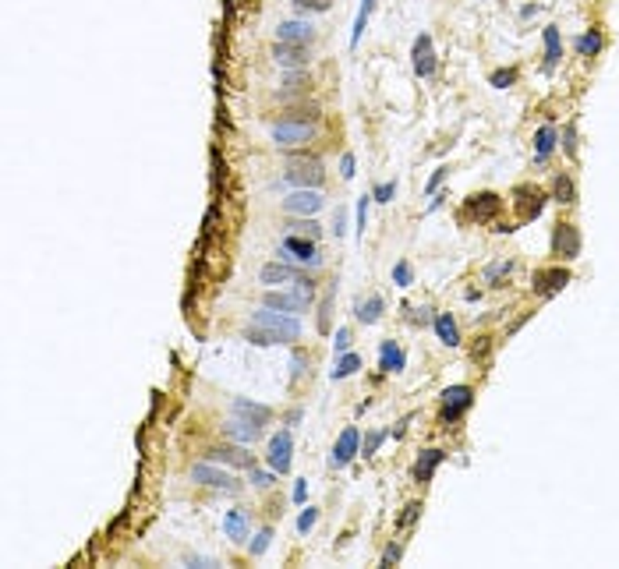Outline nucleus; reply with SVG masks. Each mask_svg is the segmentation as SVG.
<instances>
[{
	"instance_id": "de8ad7c7",
	"label": "nucleus",
	"mask_w": 619,
	"mask_h": 569,
	"mask_svg": "<svg viewBox=\"0 0 619 569\" xmlns=\"http://www.w3.org/2000/svg\"><path fill=\"white\" fill-rule=\"evenodd\" d=\"M333 350H337V357L351 350V329H347V326H340V329H337V336H333Z\"/></svg>"
},
{
	"instance_id": "7c9ffc66",
	"label": "nucleus",
	"mask_w": 619,
	"mask_h": 569,
	"mask_svg": "<svg viewBox=\"0 0 619 569\" xmlns=\"http://www.w3.org/2000/svg\"><path fill=\"white\" fill-rule=\"evenodd\" d=\"M372 11H375V0H361V8H358V18H354V29H351V50L361 43V36H365V29H368V18H372Z\"/></svg>"
},
{
	"instance_id": "aec40b11",
	"label": "nucleus",
	"mask_w": 619,
	"mask_h": 569,
	"mask_svg": "<svg viewBox=\"0 0 619 569\" xmlns=\"http://www.w3.org/2000/svg\"><path fill=\"white\" fill-rule=\"evenodd\" d=\"M315 39V25L312 22H280L276 29V43H304V47H312Z\"/></svg>"
},
{
	"instance_id": "2f4dec72",
	"label": "nucleus",
	"mask_w": 619,
	"mask_h": 569,
	"mask_svg": "<svg viewBox=\"0 0 619 569\" xmlns=\"http://www.w3.org/2000/svg\"><path fill=\"white\" fill-rule=\"evenodd\" d=\"M287 230H290V233H301V237H312V240H319V237H323V226L315 223V216H297V219H287Z\"/></svg>"
},
{
	"instance_id": "a19ab883",
	"label": "nucleus",
	"mask_w": 619,
	"mask_h": 569,
	"mask_svg": "<svg viewBox=\"0 0 619 569\" xmlns=\"http://www.w3.org/2000/svg\"><path fill=\"white\" fill-rule=\"evenodd\" d=\"M393 283H397V287H411V283H414V272H411V262H407V258H400V262L393 265Z\"/></svg>"
},
{
	"instance_id": "2eb2a0df",
	"label": "nucleus",
	"mask_w": 619,
	"mask_h": 569,
	"mask_svg": "<svg viewBox=\"0 0 619 569\" xmlns=\"http://www.w3.org/2000/svg\"><path fill=\"white\" fill-rule=\"evenodd\" d=\"M290 460H294V439L290 432H280L269 439V453H265V463L276 470V474H290Z\"/></svg>"
},
{
	"instance_id": "412c9836",
	"label": "nucleus",
	"mask_w": 619,
	"mask_h": 569,
	"mask_svg": "<svg viewBox=\"0 0 619 569\" xmlns=\"http://www.w3.org/2000/svg\"><path fill=\"white\" fill-rule=\"evenodd\" d=\"M555 145H559V131H555V124H541V128L534 131V163L545 166L548 156L555 152Z\"/></svg>"
},
{
	"instance_id": "4d7b16f0",
	"label": "nucleus",
	"mask_w": 619,
	"mask_h": 569,
	"mask_svg": "<svg viewBox=\"0 0 619 569\" xmlns=\"http://www.w3.org/2000/svg\"><path fill=\"white\" fill-rule=\"evenodd\" d=\"M184 565H202V569H212L216 562H212V558H202V555H188V558H184Z\"/></svg>"
},
{
	"instance_id": "473e14b6",
	"label": "nucleus",
	"mask_w": 619,
	"mask_h": 569,
	"mask_svg": "<svg viewBox=\"0 0 619 569\" xmlns=\"http://www.w3.org/2000/svg\"><path fill=\"white\" fill-rule=\"evenodd\" d=\"M358 368H361V357L347 350V354H340V357H337V365H333L330 379H333V382H340V379H351V375H354Z\"/></svg>"
},
{
	"instance_id": "3c124183",
	"label": "nucleus",
	"mask_w": 619,
	"mask_h": 569,
	"mask_svg": "<svg viewBox=\"0 0 619 569\" xmlns=\"http://www.w3.org/2000/svg\"><path fill=\"white\" fill-rule=\"evenodd\" d=\"M488 350H492V336H478L471 357H474V361H488Z\"/></svg>"
},
{
	"instance_id": "58836bf2",
	"label": "nucleus",
	"mask_w": 619,
	"mask_h": 569,
	"mask_svg": "<svg viewBox=\"0 0 619 569\" xmlns=\"http://www.w3.org/2000/svg\"><path fill=\"white\" fill-rule=\"evenodd\" d=\"M269 544H272V527H262L255 534V541H251V558H262L269 551Z\"/></svg>"
},
{
	"instance_id": "9d476101",
	"label": "nucleus",
	"mask_w": 619,
	"mask_h": 569,
	"mask_svg": "<svg viewBox=\"0 0 619 569\" xmlns=\"http://www.w3.org/2000/svg\"><path fill=\"white\" fill-rule=\"evenodd\" d=\"M580 247H584L580 230L573 223H555V230H552V255L559 262H573V258H580Z\"/></svg>"
},
{
	"instance_id": "39448f33",
	"label": "nucleus",
	"mask_w": 619,
	"mask_h": 569,
	"mask_svg": "<svg viewBox=\"0 0 619 569\" xmlns=\"http://www.w3.org/2000/svg\"><path fill=\"white\" fill-rule=\"evenodd\" d=\"M510 202H513V209H517V223H531V219H538V216L545 212L548 195H545L541 188H534V184H517Z\"/></svg>"
},
{
	"instance_id": "f257e3e1",
	"label": "nucleus",
	"mask_w": 619,
	"mask_h": 569,
	"mask_svg": "<svg viewBox=\"0 0 619 569\" xmlns=\"http://www.w3.org/2000/svg\"><path fill=\"white\" fill-rule=\"evenodd\" d=\"M244 340H248L251 347L294 343V340H301V319L262 305V312H251V326L244 329Z\"/></svg>"
},
{
	"instance_id": "cd10ccee",
	"label": "nucleus",
	"mask_w": 619,
	"mask_h": 569,
	"mask_svg": "<svg viewBox=\"0 0 619 569\" xmlns=\"http://www.w3.org/2000/svg\"><path fill=\"white\" fill-rule=\"evenodd\" d=\"M223 432L230 435V439H237V442H244V446H251L255 439H258V424H248V421H241V417H230L227 424H223Z\"/></svg>"
},
{
	"instance_id": "f3484780",
	"label": "nucleus",
	"mask_w": 619,
	"mask_h": 569,
	"mask_svg": "<svg viewBox=\"0 0 619 569\" xmlns=\"http://www.w3.org/2000/svg\"><path fill=\"white\" fill-rule=\"evenodd\" d=\"M205 460L227 463V467H241V470H251V467H255V456H251L248 449H241V446H216V449L205 453Z\"/></svg>"
},
{
	"instance_id": "603ef678",
	"label": "nucleus",
	"mask_w": 619,
	"mask_h": 569,
	"mask_svg": "<svg viewBox=\"0 0 619 569\" xmlns=\"http://www.w3.org/2000/svg\"><path fill=\"white\" fill-rule=\"evenodd\" d=\"M304 368H308V357H304V354L297 350V354L290 357V382H297V379L304 375Z\"/></svg>"
},
{
	"instance_id": "f8f14e48",
	"label": "nucleus",
	"mask_w": 619,
	"mask_h": 569,
	"mask_svg": "<svg viewBox=\"0 0 619 569\" xmlns=\"http://www.w3.org/2000/svg\"><path fill=\"white\" fill-rule=\"evenodd\" d=\"M354 456H361V435H358V428L351 424V428L340 432V439H337V446H333V453H330V467H333V470H344V467H351Z\"/></svg>"
},
{
	"instance_id": "1a4fd4ad",
	"label": "nucleus",
	"mask_w": 619,
	"mask_h": 569,
	"mask_svg": "<svg viewBox=\"0 0 619 569\" xmlns=\"http://www.w3.org/2000/svg\"><path fill=\"white\" fill-rule=\"evenodd\" d=\"M499 212H503V195H495V191H478L464 202V219L492 223Z\"/></svg>"
},
{
	"instance_id": "bb28decb",
	"label": "nucleus",
	"mask_w": 619,
	"mask_h": 569,
	"mask_svg": "<svg viewBox=\"0 0 619 569\" xmlns=\"http://www.w3.org/2000/svg\"><path fill=\"white\" fill-rule=\"evenodd\" d=\"M223 534H227L234 544H244V537H248V516H244L241 509H230V513L223 516Z\"/></svg>"
},
{
	"instance_id": "6e6d98bb",
	"label": "nucleus",
	"mask_w": 619,
	"mask_h": 569,
	"mask_svg": "<svg viewBox=\"0 0 619 569\" xmlns=\"http://www.w3.org/2000/svg\"><path fill=\"white\" fill-rule=\"evenodd\" d=\"M330 308H333V301L326 298L323 308H319V333H330Z\"/></svg>"
},
{
	"instance_id": "ddd939ff",
	"label": "nucleus",
	"mask_w": 619,
	"mask_h": 569,
	"mask_svg": "<svg viewBox=\"0 0 619 569\" xmlns=\"http://www.w3.org/2000/svg\"><path fill=\"white\" fill-rule=\"evenodd\" d=\"M191 481L195 484H205V488H223V491H241V484L227 474V470H220V467H212V460H202V463H195L191 467Z\"/></svg>"
},
{
	"instance_id": "052dcab7",
	"label": "nucleus",
	"mask_w": 619,
	"mask_h": 569,
	"mask_svg": "<svg viewBox=\"0 0 619 569\" xmlns=\"http://www.w3.org/2000/svg\"><path fill=\"white\" fill-rule=\"evenodd\" d=\"M333 230H337V237H344V233H347V212H337V223H333Z\"/></svg>"
},
{
	"instance_id": "c85d7f7f",
	"label": "nucleus",
	"mask_w": 619,
	"mask_h": 569,
	"mask_svg": "<svg viewBox=\"0 0 619 569\" xmlns=\"http://www.w3.org/2000/svg\"><path fill=\"white\" fill-rule=\"evenodd\" d=\"M552 198H555L559 205H573V202H577V184H573L570 173H555V181H552Z\"/></svg>"
},
{
	"instance_id": "a878e982",
	"label": "nucleus",
	"mask_w": 619,
	"mask_h": 569,
	"mask_svg": "<svg viewBox=\"0 0 619 569\" xmlns=\"http://www.w3.org/2000/svg\"><path fill=\"white\" fill-rule=\"evenodd\" d=\"M432 329H435L439 343H446V347H460V329H457V322H453L450 312H439L435 322H432Z\"/></svg>"
},
{
	"instance_id": "20e7f679",
	"label": "nucleus",
	"mask_w": 619,
	"mask_h": 569,
	"mask_svg": "<svg viewBox=\"0 0 619 569\" xmlns=\"http://www.w3.org/2000/svg\"><path fill=\"white\" fill-rule=\"evenodd\" d=\"M474 407V389L471 386H450V389H443V403H439V424L443 428H450V424H457L467 410Z\"/></svg>"
},
{
	"instance_id": "0eeeda50",
	"label": "nucleus",
	"mask_w": 619,
	"mask_h": 569,
	"mask_svg": "<svg viewBox=\"0 0 619 569\" xmlns=\"http://www.w3.org/2000/svg\"><path fill=\"white\" fill-rule=\"evenodd\" d=\"M272 142L280 145V149H294V145H308L315 138V124L312 121H280V124H272Z\"/></svg>"
},
{
	"instance_id": "f704fd0d",
	"label": "nucleus",
	"mask_w": 619,
	"mask_h": 569,
	"mask_svg": "<svg viewBox=\"0 0 619 569\" xmlns=\"http://www.w3.org/2000/svg\"><path fill=\"white\" fill-rule=\"evenodd\" d=\"M421 513H425V506L421 502H407L404 506V513H400V520H397V530L404 534V530H411L418 520H421Z\"/></svg>"
},
{
	"instance_id": "6ab92c4d",
	"label": "nucleus",
	"mask_w": 619,
	"mask_h": 569,
	"mask_svg": "<svg viewBox=\"0 0 619 569\" xmlns=\"http://www.w3.org/2000/svg\"><path fill=\"white\" fill-rule=\"evenodd\" d=\"M272 57H276L280 68H308V61H312V54H308L304 43H276Z\"/></svg>"
},
{
	"instance_id": "c03bdc74",
	"label": "nucleus",
	"mask_w": 619,
	"mask_h": 569,
	"mask_svg": "<svg viewBox=\"0 0 619 569\" xmlns=\"http://www.w3.org/2000/svg\"><path fill=\"white\" fill-rule=\"evenodd\" d=\"M294 8H297L301 15H308V11H319V15H323V11L333 8V0H294Z\"/></svg>"
},
{
	"instance_id": "864d4df0",
	"label": "nucleus",
	"mask_w": 619,
	"mask_h": 569,
	"mask_svg": "<svg viewBox=\"0 0 619 569\" xmlns=\"http://www.w3.org/2000/svg\"><path fill=\"white\" fill-rule=\"evenodd\" d=\"M304 89H308V78H304L301 71L287 75V92H304Z\"/></svg>"
},
{
	"instance_id": "f03ea898",
	"label": "nucleus",
	"mask_w": 619,
	"mask_h": 569,
	"mask_svg": "<svg viewBox=\"0 0 619 569\" xmlns=\"http://www.w3.org/2000/svg\"><path fill=\"white\" fill-rule=\"evenodd\" d=\"M312 301H315V283L312 279H297L294 287H269L265 290V298H262V305L265 308H276V312H287V315H304L308 308H312Z\"/></svg>"
},
{
	"instance_id": "a18cd8bd",
	"label": "nucleus",
	"mask_w": 619,
	"mask_h": 569,
	"mask_svg": "<svg viewBox=\"0 0 619 569\" xmlns=\"http://www.w3.org/2000/svg\"><path fill=\"white\" fill-rule=\"evenodd\" d=\"M276 477H280V474H276L272 467H269V470L251 467V484H255V488H272V481H276Z\"/></svg>"
},
{
	"instance_id": "5fc2aeb1",
	"label": "nucleus",
	"mask_w": 619,
	"mask_h": 569,
	"mask_svg": "<svg viewBox=\"0 0 619 569\" xmlns=\"http://www.w3.org/2000/svg\"><path fill=\"white\" fill-rule=\"evenodd\" d=\"M354 166H358V159H354V152H344V159H340V173H344V181H351V177L358 173Z\"/></svg>"
},
{
	"instance_id": "13d9d810",
	"label": "nucleus",
	"mask_w": 619,
	"mask_h": 569,
	"mask_svg": "<svg viewBox=\"0 0 619 569\" xmlns=\"http://www.w3.org/2000/svg\"><path fill=\"white\" fill-rule=\"evenodd\" d=\"M411 421H414V414H407V417H404V421H400V424H397L390 435H393V439H404V435H407V424H411Z\"/></svg>"
},
{
	"instance_id": "8fccbe9b",
	"label": "nucleus",
	"mask_w": 619,
	"mask_h": 569,
	"mask_svg": "<svg viewBox=\"0 0 619 569\" xmlns=\"http://www.w3.org/2000/svg\"><path fill=\"white\" fill-rule=\"evenodd\" d=\"M446 177H450V166H435V173L428 177V184H425V191H428V195H435V191L443 188V181H446Z\"/></svg>"
},
{
	"instance_id": "4468645a",
	"label": "nucleus",
	"mask_w": 619,
	"mask_h": 569,
	"mask_svg": "<svg viewBox=\"0 0 619 569\" xmlns=\"http://www.w3.org/2000/svg\"><path fill=\"white\" fill-rule=\"evenodd\" d=\"M297 279H304V272L297 269V265H290V262H269V265H262V272H258V283L269 290V287H294Z\"/></svg>"
},
{
	"instance_id": "680f3d73",
	"label": "nucleus",
	"mask_w": 619,
	"mask_h": 569,
	"mask_svg": "<svg viewBox=\"0 0 619 569\" xmlns=\"http://www.w3.org/2000/svg\"><path fill=\"white\" fill-rule=\"evenodd\" d=\"M538 11H541L538 4H524V8H520V18H534Z\"/></svg>"
},
{
	"instance_id": "393cba45",
	"label": "nucleus",
	"mask_w": 619,
	"mask_h": 569,
	"mask_svg": "<svg viewBox=\"0 0 619 569\" xmlns=\"http://www.w3.org/2000/svg\"><path fill=\"white\" fill-rule=\"evenodd\" d=\"M559 61H563V39H559V25H545V71L552 75Z\"/></svg>"
},
{
	"instance_id": "423d86ee",
	"label": "nucleus",
	"mask_w": 619,
	"mask_h": 569,
	"mask_svg": "<svg viewBox=\"0 0 619 569\" xmlns=\"http://www.w3.org/2000/svg\"><path fill=\"white\" fill-rule=\"evenodd\" d=\"M566 287H570V269H563V265L534 269V276H531V290H534L541 301H548V298L563 294Z\"/></svg>"
},
{
	"instance_id": "dca6fc26",
	"label": "nucleus",
	"mask_w": 619,
	"mask_h": 569,
	"mask_svg": "<svg viewBox=\"0 0 619 569\" xmlns=\"http://www.w3.org/2000/svg\"><path fill=\"white\" fill-rule=\"evenodd\" d=\"M411 64H414V75L418 78H432L435 75V50H432V36L421 32L411 47Z\"/></svg>"
},
{
	"instance_id": "5701e85b",
	"label": "nucleus",
	"mask_w": 619,
	"mask_h": 569,
	"mask_svg": "<svg viewBox=\"0 0 619 569\" xmlns=\"http://www.w3.org/2000/svg\"><path fill=\"white\" fill-rule=\"evenodd\" d=\"M407 368V354L393 343V340H383L379 343V372L383 375H393V372H404Z\"/></svg>"
},
{
	"instance_id": "c756f323",
	"label": "nucleus",
	"mask_w": 619,
	"mask_h": 569,
	"mask_svg": "<svg viewBox=\"0 0 619 569\" xmlns=\"http://www.w3.org/2000/svg\"><path fill=\"white\" fill-rule=\"evenodd\" d=\"M577 54L580 57H598L601 54V47H605V36L598 32V29H591V32H584V36H577Z\"/></svg>"
},
{
	"instance_id": "7ed1b4c3",
	"label": "nucleus",
	"mask_w": 619,
	"mask_h": 569,
	"mask_svg": "<svg viewBox=\"0 0 619 569\" xmlns=\"http://www.w3.org/2000/svg\"><path fill=\"white\" fill-rule=\"evenodd\" d=\"M283 181L294 184V188H323L326 181V170H323V159L315 156H294L283 170Z\"/></svg>"
},
{
	"instance_id": "ea45409f",
	"label": "nucleus",
	"mask_w": 619,
	"mask_h": 569,
	"mask_svg": "<svg viewBox=\"0 0 619 569\" xmlns=\"http://www.w3.org/2000/svg\"><path fill=\"white\" fill-rule=\"evenodd\" d=\"M400 558H404V544H400V541H390V544L383 548V558H379V565H383V569H393Z\"/></svg>"
},
{
	"instance_id": "9b49d317",
	"label": "nucleus",
	"mask_w": 619,
	"mask_h": 569,
	"mask_svg": "<svg viewBox=\"0 0 619 569\" xmlns=\"http://www.w3.org/2000/svg\"><path fill=\"white\" fill-rule=\"evenodd\" d=\"M326 205V198L319 195V188H297L294 195L283 198V212L287 216H315Z\"/></svg>"
},
{
	"instance_id": "c9c22d12",
	"label": "nucleus",
	"mask_w": 619,
	"mask_h": 569,
	"mask_svg": "<svg viewBox=\"0 0 619 569\" xmlns=\"http://www.w3.org/2000/svg\"><path fill=\"white\" fill-rule=\"evenodd\" d=\"M517 78H520L517 68H499V71L488 75V85H492V89H510V85H517Z\"/></svg>"
},
{
	"instance_id": "72a5a7b5",
	"label": "nucleus",
	"mask_w": 619,
	"mask_h": 569,
	"mask_svg": "<svg viewBox=\"0 0 619 569\" xmlns=\"http://www.w3.org/2000/svg\"><path fill=\"white\" fill-rule=\"evenodd\" d=\"M510 272H513V262H510V258L488 262V265H485V283H488V287H503V279H510Z\"/></svg>"
},
{
	"instance_id": "bf43d9fd",
	"label": "nucleus",
	"mask_w": 619,
	"mask_h": 569,
	"mask_svg": "<svg viewBox=\"0 0 619 569\" xmlns=\"http://www.w3.org/2000/svg\"><path fill=\"white\" fill-rule=\"evenodd\" d=\"M304 495H308V481H294V502L297 506L304 502Z\"/></svg>"
},
{
	"instance_id": "37998d69",
	"label": "nucleus",
	"mask_w": 619,
	"mask_h": 569,
	"mask_svg": "<svg viewBox=\"0 0 619 569\" xmlns=\"http://www.w3.org/2000/svg\"><path fill=\"white\" fill-rule=\"evenodd\" d=\"M372 198L383 202V205L393 202V198H397V181H383V184H375V188H372Z\"/></svg>"
},
{
	"instance_id": "4c0bfd02",
	"label": "nucleus",
	"mask_w": 619,
	"mask_h": 569,
	"mask_svg": "<svg viewBox=\"0 0 619 569\" xmlns=\"http://www.w3.org/2000/svg\"><path fill=\"white\" fill-rule=\"evenodd\" d=\"M375 198L372 195H361L358 198V209H354V223H358V237H365V226H368V205H372Z\"/></svg>"
},
{
	"instance_id": "e433bc0d",
	"label": "nucleus",
	"mask_w": 619,
	"mask_h": 569,
	"mask_svg": "<svg viewBox=\"0 0 619 569\" xmlns=\"http://www.w3.org/2000/svg\"><path fill=\"white\" fill-rule=\"evenodd\" d=\"M386 439H390V432H368V435H365V442H361V456H365V460H372Z\"/></svg>"
},
{
	"instance_id": "49530a36",
	"label": "nucleus",
	"mask_w": 619,
	"mask_h": 569,
	"mask_svg": "<svg viewBox=\"0 0 619 569\" xmlns=\"http://www.w3.org/2000/svg\"><path fill=\"white\" fill-rule=\"evenodd\" d=\"M404 312H407V319H411L414 326H428V322H435L432 308H404Z\"/></svg>"
},
{
	"instance_id": "79ce46f5",
	"label": "nucleus",
	"mask_w": 619,
	"mask_h": 569,
	"mask_svg": "<svg viewBox=\"0 0 619 569\" xmlns=\"http://www.w3.org/2000/svg\"><path fill=\"white\" fill-rule=\"evenodd\" d=\"M319 523V509L315 506H308V509H301V516H297V534H308Z\"/></svg>"
},
{
	"instance_id": "b1692460",
	"label": "nucleus",
	"mask_w": 619,
	"mask_h": 569,
	"mask_svg": "<svg viewBox=\"0 0 619 569\" xmlns=\"http://www.w3.org/2000/svg\"><path fill=\"white\" fill-rule=\"evenodd\" d=\"M383 312H386V301H383L379 294H372L368 301H358V305H354V319H358L361 326H375V322L383 319Z\"/></svg>"
},
{
	"instance_id": "4be33fe9",
	"label": "nucleus",
	"mask_w": 619,
	"mask_h": 569,
	"mask_svg": "<svg viewBox=\"0 0 619 569\" xmlns=\"http://www.w3.org/2000/svg\"><path fill=\"white\" fill-rule=\"evenodd\" d=\"M230 410H234V417H241V421H248V424H258V428L272 421V410H269V407L251 403V400H244V396H237Z\"/></svg>"
},
{
	"instance_id": "a211bd4d",
	"label": "nucleus",
	"mask_w": 619,
	"mask_h": 569,
	"mask_svg": "<svg viewBox=\"0 0 619 569\" xmlns=\"http://www.w3.org/2000/svg\"><path fill=\"white\" fill-rule=\"evenodd\" d=\"M443 460H446V449H425V453L414 460V467H411L414 484H428V481L435 477V470L443 467Z\"/></svg>"
},
{
	"instance_id": "6e6552de",
	"label": "nucleus",
	"mask_w": 619,
	"mask_h": 569,
	"mask_svg": "<svg viewBox=\"0 0 619 569\" xmlns=\"http://www.w3.org/2000/svg\"><path fill=\"white\" fill-rule=\"evenodd\" d=\"M280 258L297 262V265H312V269L323 265V255H319L315 240H312V237H301V233H290V237L280 244Z\"/></svg>"
},
{
	"instance_id": "09e8293b",
	"label": "nucleus",
	"mask_w": 619,
	"mask_h": 569,
	"mask_svg": "<svg viewBox=\"0 0 619 569\" xmlns=\"http://www.w3.org/2000/svg\"><path fill=\"white\" fill-rule=\"evenodd\" d=\"M559 142H563L566 156H577V128H573V124H566V128H563V138H559Z\"/></svg>"
}]
</instances>
